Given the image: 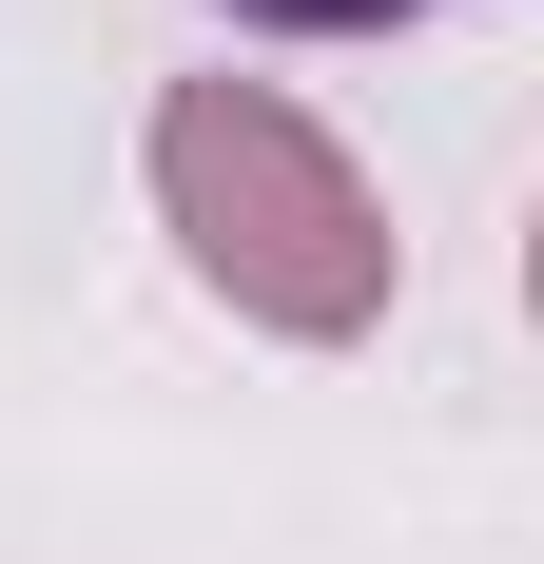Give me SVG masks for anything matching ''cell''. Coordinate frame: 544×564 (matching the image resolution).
Instances as JSON below:
<instances>
[{"mask_svg":"<svg viewBox=\"0 0 544 564\" xmlns=\"http://www.w3.org/2000/svg\"><path fill=\"white\" fill-rule=\"evenodd\" d=\"M156 195H175L195 273H215L253 332H370V312H389L370 175L330 156L272 78H175V98H156Z\"/></svg>","mask_w":544,"mask_h":564,"instance_id":"cell-1","label":"cell"},{"mask_svg":"<svg viewBox=\"0 0 544 564\" xmlns=\"http://www.w3.org/2000/svg\"><path fill=\"white\" fill-rule=\"evenodd\" d=\"M233 20H272V40H389V20H428V0H233Z\"/></svg>","mask_w":544,"mask_h":564,"instance_id":"cell-2","label":"cell"}]
</instances>
